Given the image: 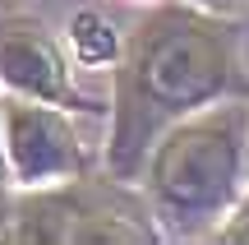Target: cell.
I'll return each instance as SVG.
<instances>
[{
  "label": "cell",
  "instance_id": "1",
  "mask_svg": "<svg viewBox=\"0 0 249 245\" xmlns=\"http://www.w3.org/2000/svg\"><path fill=\"white\" fill-rule=\"evenodd\" d=\"M235 79V37L217 9L161 5L139 23L116 70V134L111 162L120 171L152 153L171 120L203 111Z\"/></svg>",
  "mask_w": 249,
  "mask_h": 245
},
{
  "label": "cell",
  "instance_id": "2",
  "mask_svg": "<svg viewBox=\"0 0 249 245\" xmlns=\"http://www.w3.org/2000/svg\"><path fill=\"white\" fill-rule=\"evenodd\" d=\"M249 157V111L231 107L194 111L185 125L161 134L148 153V208L166 236H213L235 208Z\"/></svg>",
  "mask_w": 249,
  "mask_h": 245
},
{
  "label": "cell",
  "instance_id": "3",
  "mask_svg": "<svg viewBox=\"0 0 249 245\" xmlns=\"http://www.w3.org/2000/svg\"><path fill=\"white\" fill-rule=\"evenodd\" d=\"M5 148H9L14 176L28 185L65 181L83 167V148L74 139L70 120L51 107H37V102H9L5 107Z\"/></svg>",
  "mask_w": 249,
  "mask_h": 245
},
{
  "label": "cell",
  "instance_id": "4",
  "mask_svg": "<svg viewBox=\"0 0 249 245\" xmlns=\"http://www.w3.org/2000/svg\"><path fill=\"white\" fill-rule=\"evenodd\" d=\"M0 79L37 102H60L70 93L60 51L33 23H0Z\"/></svg>",
  "mask_w": 249,
  "mask_h": 245
},
{
  "label": "cell",
  "instance_id": "5",
  "mask_svg": "<svg viewBox=\"0 0 249 245\" xmlns=\"http://www.w3.org/2000/svg\"><path fill=\"white\" fill-rule=\"evenodd\" d=\"M70 42H74V51H79L88 65H102V60H116V56H120L116 28H111L102 14H92V9L70 23Z\"/></svg>",
  "mask_w": 249,
  "mask_h": 245
},
{
  "label": "cell",
  "instance_id": "6",
  "mask_svg": "<svg viewBox=\"0 0 249 245\" xmlns=\"http://www.w3.org/2000/svg\"><path fill=\"white\" fill-rule=\"evenodd\" d=\"M213 236H217V241H245V245H249V194H240V199H235V208L217 222Z\"/></svg>",
  "mask_w": 249,
  "mask_h": 245
},
{
  "label": "cell",
  "instance_id": "7",
  "mask_svg": "<svg viewBox=\"0 0 249 245\" xmlns=\"http://www.w3.org/2000/svg\"><path fill=\"white\" fill-rule=\"evenodd\" d=\"M189 5H203V9H217V14H222L226 5H240V0H189Z\"/></svg>",
  "mask_w": 249,
  "mask_h": 245
}]
</instances>
